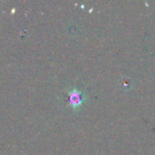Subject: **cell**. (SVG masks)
<instances>
[{
    "instance_id": "1",
    "label": "cell",
    "mask_w": 155,
    "mask_h": 155,
    "mask_svg": "<svg viewBox=\"0 0 155 155\" xmlns=\"http://www.w3.org/2000/svg\"><path fill=\"white\" fill-rule=\"evenodd\" d=\"M87 97L85 94L77 88H72L67 92V104L74 110L78 111L86 102Z\"/></svg>"
}]
</instances>
